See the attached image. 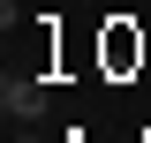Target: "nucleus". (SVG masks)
Wrapping results in <instances>:
<instances>
[{"instance_id":"f257e3e1","label":"nucleus","mask_w":151,"mask_h":143,"mask_svg":"<svg viewBox=\"0 0 151 143\" xmlns=\"http://www.w3.org/2000/svg\"><path fill=\"white\" fill-rule=\"evenodd\" d=\"M0 106H8V121H38L45 113V83L38 75H8L0 83Z\"/></svg>"}]
</instances>
